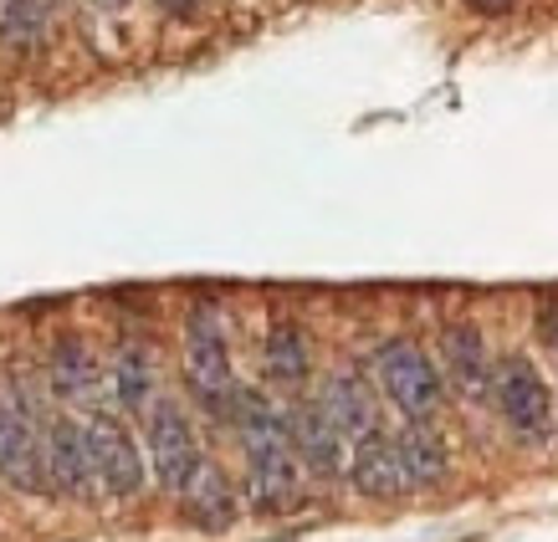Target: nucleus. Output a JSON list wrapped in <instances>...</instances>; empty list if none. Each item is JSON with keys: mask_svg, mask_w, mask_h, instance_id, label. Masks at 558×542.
Returning <instances> with one entry per match:
<instances>
[{"mask_svg": "<svg viewBox=\"0 0 558 542\" xmlns=\"http://www.w3.org/2000/svg\"><path fill=\"white\" fill-rule=\"evenodd\" d=\"M313 405L323 409V420L339 430V441H364V435H374V430H379V405H374V390L359 379L354 369L328 373Z\"/></svg>", "mask_w": 558, "mask_h": 542, "instance_id": "obj_9", "label": "nucleus"}, {"mask_svg": "<svg viewBox=\"0 0 558 542\" xmlns=\"http://www.w3.org/2000/svg\"><path fill=\"white\" fill-rule=\"evenodd\" d=\"M113 394L129 415H149L154 409V358L138 343H123L113 358Z\"/></svg>", "mask_w": 558, "mask_h": 542, "instance_id": "obj_17", "label": "nucleus"}, {"mask_svg": "<svg viewBox=\"0 0 558 542\" xmlns=\"http://www.w3.org/2000/svg\"><path fill=\"white\" fill-rule=\"evenodd\" d=\"M41 5H62V0H41Z\"/></svg>", "mask_w": 558, "mask_h": 542, "instance_id": "obj_23", "label": "nucleus"}, {"mask_svg": "<svg viewBox=\"0 0 558 542\" xmlns=\"http://www.w3.org/2000/svg\"><path fill=\"white\" fill-rule=\"evenodd\" d=\"M374 373H379V390L389 394V405L400 409L405 420H430L440 409V399H446L436 364L415 343H400V338L385 343L379 358H374Z\"/></svg>", "mask_w": 558, "mask_h": 542, "instance_id": "obj_4", "label": "nucleus"}, {"mask_svg": "<svg viewBox=\"0 0 558 542\" xmlns=\"http://www.w3.org/2000/svg\"><path fill=\"white\" fill-rule=\"evenodd\" d=\"M201 441H195V424L174 399H154L149 409V466L159 476L165 492H185L190 476L201 471Z\"/></svg>", "mask_w": 558, "mask_h": 542, "instance_id": "obj_6", "label": "nucleus"}, {"mask_svg": "<svg viewBox=\"0 0 558 542\" xmlns=\"http://www.w3.org/2000/svg\"><path fill=\"white\" fill-rule=\"evenodd\" d=\"M466 5H472L476 16H508L518 0H466Z\"/></svg>", "mask_w": 558, "mask_h": 542, "instance_id": "obj_20", "label": "nucleus"}, {"mask_svg": "<svg viewBox=\"0 0 558 542\" xmlns=\"http://www.w3.org/2000/svg\"><path fill=\"white\" fill-rule=\"evenodd\" d=\"M159 5H165V11H170V16H190V11H195V5H201V0H159Z\"/></svg>", "mask_w": 558, "mask_h": 542, "instance_id": "obj_21", "label": "nucleus"}, {"mask_svg": "<svg viewBox=\"0 0 558 542\" xmlns=\"http://www.w3.org/2000/svg\"><path fill=\"white\" fill-rule=\"evenodd\" d=\"M180 496H185L190 522L205 527V532H226V527L236 522V492H231L226 471L210 466V460H201V471L190 476V486Z\"/></svg>", "mask_w": 558, "mask_h": 542, "instance_id": "obj_15", "label": "nucleus"}, {"mask_svg": "<svg viewBox=\"0 0 558 542\" xmlns=\"http://www.w3.org/2000/svg\"><path fill=\"white\" fill-rule=\"evenodd\" d=\"M349 481H354L364 496H374V502H395V496H405L410 481H405V466H400V451H395V435L374 430V435L354 441Z\"/></svg>", "mask_w": 558, "mask_h": 542, "instance_id": "obj_11", "label": "nucleus"}, {"mask_svg": "<svg viewBox=\"0 0 558 542\" xmlns=\"http://www.w3.org/2000/svg\"><path fill=\"white\" fill-rule=\"evenodd\" d=\"M41 460H47V486L51 492L72 496V502H87V496L98 492L93 460H87V435H83V424L77 420L57 415V420L47 424V435H41Z\"/></svg>", "mask_w": 558, "mask_h": 542, "instance_id": "obj_8", "label": "nucleus"}, {"mask_svg": "<svg viewBox=\"0 0 558 542\" xmlns=\"http://www.w3.org/2000/svg\"><path fill=\"white\" fill-rule=\"evenodd\" d=\"M440 358H446L451 384L466 399H492V358H487V343H482L476 322H451L440 333Z\"/></svg>", "mask_w": 558, "mask_h": 542, "instance_id": "obj_12", "label": "nucleus"}, {"mask_svg": "<svg viewBox=\"0 0 558 542\" xmlns=\"http://www.w3.org/2000/svg\"><path fill=\"white\" fill-rule=\"evenodd\" d=\"M51 394L57 399H68V405H93L102 390V369L98 358H93V348H87L83 338H57V348H51Z\"/></svg>", "mask_w": 558, "mask_h": 542, "instance_id": "obj_13", "label": "nucleus"}, {"mask_svg": "<svg viewBox=\"0 0 558 542\" xmlns=\"http://www.w3.org/2000/svg\"><path fill=\"white\" fill-rule=\"evenodd\" d=\"M538 338L548 343L558 358V303H538Z\"/></svg>", "mask_w": 558, "mask_h": 542, "instance_id": "obj_19", "label": "nucleus"}, {"mask_svg": "<svg viewBox=\"0 0 558 542\" xmlns=\"http://www.w3.org/2000/svg\"><path fill=\"white\" fill-rule=\"evenodd\" d=\"M492 399H497L508 430L523 445L548 441V430H554V394L543 384V373L533 369V358H523V354L502 358L492 369Z\"/></svg>", "mask_w": 558, "mask_h": 542, "instance_id": "obj_3", "label": "nucleus"}, {"mask_svg": "<svg viewBox=\"0 0 558 542\" xmlns=\"http://www.w3.org/2000/svg\"><path fill=\"white\" fill-rule=\"evenodd\" d=\"M185 384L210 420L231 424L241 384L231 373V348H226V328H220L216 307H195L185 322Z\"/></svg>", "mask_w": 558, "mask_h": 542, "instance_id": "obj_2", "label": "nucleus"}, {"mask_svg": "<svg viewBox=\"0 0 558 542\" xmlns=\"http://www.w3.org/2000/svg\"><path fill=\"white\" fill-rule=\"evenodd\" d=\"M41 0H0V41L5 47H32L36 36H41Z\"/></svg>", "mask_w": 558, "mask_h": 542, "instance_id": "obj_18", "label": "nucleus"}, {"mask_svg": "<svg viewBox=\"0 0 558 542\" xmlns=\"http://www.w3.org/2000/svg\"><path fill=\"white\" fill-rule=\"evenodd\" d=\"M282 424H288L292 456H298V466H303V471L323 476V481L343 471V441H339V430L323 420V409L313 405V399H298V405H288Z\"/></svg>", "mask_w": 558, "mask_h": 542, "instance_id": "obj_10", "label": "nucleus"}, {"mask_svg": "<svg viewBox=\"0 0 558 542\" xmlns=\"http://www.w3.org/2000/svg\"><path fill=\"white\" fill-rule=\"evenodd\" d=\"M262 364H267V379H271V384L298 390V384L307 379V364H313V354H307V333L298 328V322H277V328L267 333Z\"/></svg>", "mask_w": 558, "mask_h": 542, "instance_id": "obj_16", "label": "nucleus"}, {"mask_svg": "<svg viewBox=\"0 0 558 542\" xmlns=\"http://www.w3.org/2000/svg\"><path fill=\"white\" fill-rule=\"evenodd\" d=\"M231 424L241 430V451H246V476H252V502L256 512H288L303 486V466L292 456L282 409H271L256 390H236Z\"/></svg>", "mask_w": 558, "mask_h": 542, "instance_id": "obj_1", "label": "nucleus"}, {"mask_svg": "<svg viewBox=\"0 0 558 542\" xmlns=\"http://www.w3.org/2000/svg\"><path fill=\"white\" fill-rule=\"evenodd\" d=\"M395 451H400L410 486H440L446 471H451V451H446V441H440V430L430 420H410L395 435Z\"/></svg>", "mask_w": 558, "mask_h": 542, "instance_id": "obj_14", "label": "nucleus"}, {"mask_svg": "<svg viewBox=\"0 0 558 542\" xmlns=\"http://www.w3.org/2000/svg\"><path fill=\"white\" fill-rule=\"evenodd\" d=\"M87 435V460H93V481L108 496H138L144 492V456H138L134 435L119 415H102L93 409L83 424Z\"/></svg>", "mask_w": 558, "mask_h": 542, "instance_id": "obj_5", "label": "nucleus"}, {"mask_svg": "<svg viewBox=\"0 0 558 542\" xmlns=\"http://www.w3.org/2000/svg\"><path fill=\"white\" fill-rule=\"evenodd\" d=\"M93 5H102V11H123L129 0H93Z\"/></svg>", "mask_w": 558, "mask_h": 542, "instance_id": "obj_22", "label": "nucleus"}, {"mask_svg": "<svg viewBox=\"0 0 558 542\" xmlns=\"http://www.w3.org/2000/svg\"><path fill=\"white\" fill-rule=\"evenodd\" d=\"M0 481H11L16 492H47V460H41V424L32 405L5 394L0 399Z\"/></svg>", "mask_w": 558, "mask_h": 542, "instance_id": "obj_7", "label": "nucleus"}]
</instances>
